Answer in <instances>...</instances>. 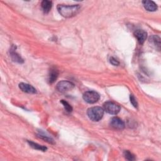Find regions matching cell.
I'll return each mask as SVG.
<instances>
[{
	"label": "cell",
	"instance_id": "7",
	"mask_svg": "<svg viewBox=\"0 0 161 161\" xmlns=\"http://www.w3.org/2000/svg\"><path fill=\"white\" fill-rule=\"evenodd\" d=\"M19 87L23 92H24V93L29 94H35L37 93V90L34 86L27 83H21L19 84Z\"/></svg>",
	"mask_w": 161,
	"mask_h": 161
},
{
	"label": "cell",
	"instance_id": "5",
	"mask_svg": "<svg viewBox=\"0 0 161 161\" xmlns=\"http://www.w3.org/2000/svg\"><path fill=\"white\" fill-rule=\"evenodd\" d=\"M74 87V84L68 81H61L57 84L56 88L61 93H65L69 91L72 90Z\"/></svg>",
	"mask_w": 161,
	"mask_h": 161
},
{
	"label": "cell",
	"instance_id": "14",
	"mask_svg": "<svg viewBox=\"0 0 161 161\" xmlns=\"http://www.w3.org/2000/svg\"><path fill=\"white\" fill-rule=\"evenodd\" d=\"M11 57L13 61L18 62V63H23L24 62V60L21 59V57L15 51L11 52Z\"/></svg>",
	"mask_w": 161,
	"mask_h": 161
},
{
	"label": "cell",
	"instance_id": "13",
	"mask_svg": "<svg viewBox=\"0 0 161 161\" xmlns=\"http://www.w3.org/2000/svg\"><path fill=\"white\" fill-rule=\"evenodd\" d=\"M27 142L29 143V144L30 145V146L32 148H33V149H35V150H41V151L45 152V150H47V148L46 147H45V146H43V145H40V144H37V143H35V142H32V141H28Z\"/></svg>",
	"mask_w": 161,
	"mask_h": 161
},
{
	"label": "cell",
	"instance_id": "16",
	"mask_svg": "<svg viewBox=\"0 0 161 161\" xmlns=\"http://www.w3.org/2000/svg\"><path fill=\"white\" fill-rule=\"evenodd\" d=\"M60 102H61V103L63 105V106H64V109H65V110L67 112H68V113L72 112V111H73V107L71 106V105L69 103H67V102L66 101H65V100H61Z\"/></svg>",
	"mask_w": 161,
	"mask_h": 161
},
{
	"label": "cell",
	"instance_id": "3",
	"mask_svg": "<svg viewBox=\"0 0 161 161\" xmlns=\"http://www.w3.org/2000/svg\"><path fill=\"white\" fill-rule=\"evenodd\" d=\"M120 106L119 105L113 101H107L103 105V110L106 113L111 114H117L120 111Z\"/></svg>",
	"mask_w": 161,
	"mask_h": 161
},
{
	"label": "cell",
	"instance_id": "4",
	"mask_svg": "<svg viewBox=\"0 0 161 161\" xmlns=\"http://www.w3.org/2000/svg\"><path fill=\"white\" fill-rule=\"evenodd\" d=\"M100 98V95L96 91H86L83 95L84 100L89 104H93L98 101Z\"/></svg>",
	"mask_w": 161,
	"mask_h": 161
},
{
	"label": "cell",
	"instance_id": "19",
	"mask_svg": "<svg viewBox=\"0 0 161 161\" xmlns=\"http://www.w3.org/2000/svg\"><path fill=\"white\" fill-rule=\"evenodd\" d=\"M110 63H111L112 65H114V66H118V65H119V64H120V62H119V60H117L115 58H114V57H111L110 58Z\"/></svg>",
	"mask_w": 161,
	"mask_h": 161
},
{
	"label": "cell",
	"instance_id": "1",
	"mask_svg": "<svg viewBox=\"0 0 161 161\" xmlns=\"http://www.w3.org/2000/svg\"><path fill=\"white\" fill-rule=\"evenodd\" d=\"M80 8L81 7L79 5H58L57 6V10L59 13L64 18H71L74 16L79 13Z\"/></svg>",
	"mask_w": 161,
	"mask_h": 161
},
{
	"label": "cell",
	"instance_id": "2",
	"mask_svg": "<svg viewBox=\"0 0 161 161\" xmlns=\"http://www.w3.org/2000/svg\"><path fill=\"white\" fill-rule=\"evenodd\" d=\"M103 108L98 106L92 107L87 110V114L89 119L93 122H98L102 119L104 115Z\"/></svg>",
	"mask_w": 161,
	"mask_h": 161
},
{
	"label": "cell",
	"instance_id": "18",
	"mask_svg": "<svg viewBox=\"0 0 161 161\" xmlns=\"http://www.w3.org/2000/svg\"><path fill=\"white\" fill-rule=\"evenodd\" d=\"M130 102L132 103V105L135 107V108H137L138 107V103L137 101L135 99V98L134 97L133 95H131L130 96Z\"/></svg>",
	"mask_w": 161,
	"mask_h": 161
},
{
	"label": "cell",
	"instance_id": "17",
	"mask_svg": "<svg viewBox=\"0 0 161 161\" xmlns=\"http://www.w3.org/2000/svg\"><path fill=\"white\" fill-rule=\"evenodd\" d=\"M123 155H124L125 159L128 160L132 161V160H135L136 159L135 155L128 150H125L123 152Z\"/></svg>",
	"mask_w": 161,
	"mask_h": 161
},
{
	"label": "cell",
	"instance_id": "12",
	"mask_svg": "<svg viewBox=\"0 0 161 161\" xmlns=\"http://www.w3.org/2000/svg\"><path fill=\"white\" fill-rule=\"evenodd\" d=\"M42 8L45 13H48L52 8V2L47 0H44L41 3Z\"/></svg>",
	"mask_w": 161,
	"mask_h": 161
},
{
	"label": "cell",
	"instance_id": "10",
	"mask_svg": "<svg viewBox=\"0 0 161 161\" xmlns=\"http://www.w3.org/2000/svg\"><path fill=\"white\" fill-rule=\"evenodd\" d=\"M149 42L159 51L160 49V38L157 35H152L149 38Z\"/></svg>",
	"mask_w": 161,
	"mask_h": 161
},
{
	"label": "cell",
	"instance_id": "8",
	"mask_svg": "<svg viewBox=\"0 0 161 161\" xmlns=\"http://www.w3.org/2000/svg\"><path fill=\"white\" fill-rule=\"evenodd\" d=\"M134 35L141 45L145 42L147 37V32L143 30H136L134 32Z\"/></svg>",
	"mask_w": 161,
	"mask_h": 161
},
{
	"label": "cell",
	"instance_id": "9",
	"mask_svg": "<svg viewBox=\"0 0 161 161\" xmlns=\"http://www.w3.org/2000/svg\"><path fill=\"white\" fill-rule=\"evenodd\" d=\"M144 7L148 11H155L157 10V5L152 1H143Z\"/></svg>",
	"mask_w": 161,
	"mask_h": 161
},
{
	"label": "cell",
	"instance_id": "6",
	"mask_svg": "<svg viewBox=\"0 0 161 161\" xmlns=\"http://www.w3.org/2000/svg\"><path fill=\"white\" fill-rule=\"evenodd\" d=\"M110 126L115 130H122L124 129L125 125L124 122L119 117H113L110 120Z\"/></svg>",
	"mask_w": 161,
	"mask_h": 161
},
{
	"label": "cell",
	"instance_id": "15",
	"mask_svg": "<svg viewBox=\"0 0 161 161\" xmlns=\"http://www.w3.org/2000/svg\"><path fill=\"white\" fill-rule=\"evenodd\" d=\"M38 136L40 138V139L45 141V142H48L49 144H55L54 141L52 139V138H50L48 136H45V135H42V134H38Z\"/></svg>",
	"mask_w": 161,
	"mask_h": 161
},
{
	"label": "cell",
	"instance_id": "11",
	"mask_svg": "<svg viewBox=\"0 0 161 161\" xmlns=\"http://www.w3.org/2000/svg\"><path fill=\"white\" fill-rule=\"evenodd\" d=\"M59 76V71L57 69L53 67L51 69L49 75V81L50 83L52 84L57 79Z\"/></svg>",
	"mask_w": 161,
	"mask_h": 161
}]
</instances>
